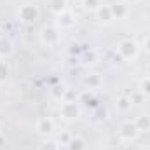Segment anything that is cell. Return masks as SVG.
<instances>
[{"label": "cell", "mask_w": 150, "mask_h": 150, "mask_svg": "<svg viewBox=\"0 0 150 150\" xmlns=\"http://www.w3.org/2000/svg\"><path fill=\"white\" fill-rule=\"evenodd\" d=\"M54 127H56V124L51 117H40L35 122V131L40 136H51L54 133Z\"/></svg>", "instance_id": "6"}, {"label": "cell", "mask_w": 150, "mask_h": 150, "mask_svg": "<svg viewBox=\"0 0 150 150\" xmlns=\"http://www.w3.org/2000/svg\"><path fill=\"white\" fill-rule=\"evenodd\" d=\"M70 140H72V134H70V133H61L59 138H58V142H59L61 145H68Z\"/></svg>", "instance_id": "20"}, {"label": "cell", "mask_w": 150, "mask_h": 150, "mask_svg": "<svg viewBox=\"0 0 150 150\" xmlns=\"http://www.w3.org/2000/svg\"><path fill=\"white\" fill-rule=\"evenodd\" d=\"M84 84H86L89 89H98V87H101L103 79H101L100 74H87L84 77Z\"/></svg>", "instance_id": "9"}, {"label": "cell", "mask_w": 150, "mask_h": 150, "mask_svg": "<svg viewBox=\"0 0 150 150\" xmlns=\"http://www.w3.org/2000/svg\"><path fill=\"white\" fill-rule=\"evenodd\" d=\"M143 49L150 54V35H147V37L143 38Z\"/></svg>", "instance_id": "21"}, {"label": "cell", "mask_w": 150, "mask_h": 150, "mask_svg": "<svg viewBox=\"0 0 150 150\" xmlns=\"http://www.w3.org/2000/svg\"><path fill=\"white\" fill-rule=\"evenodd\" d=\"M51 94H52L54 100L63 101V100H65V94H67V89H65L63 86H54V87L51 89Z\"/></svg>", "instance_id": "17"}, {"label": "cell", "mask_w": 150, "mask_h": 150, "mask_svg": "<svg viewBox=\"0 0 150 150\" xmlns=\"http://www.w3.org/2000/svg\"><path fill=\"white\" fill-rule=\"evenodd\" d=\"M59 117L67 122H74L80 117V107L77 101H61L59 107Z\"/></svg>", "instance_id": "2"}, {"label": "cell", "mask_w": 150, "mask_h": 150, "mask_svg": "<svg viewBox=\"0 0 150 150\" xmlns=\"http://www.w3.org/2000/svg\"><path fill=\"white\" fill-rule=\"evenodd\" d=\"M4 37V32H2V28H0V38Z\"/></svg>", "instance_id": "24"}, {"label": "cell", "mask_w": 150, "mask_h": 150, "mask_svg": "<svg viewBox=\"0 0 150 150\" xmlns=\"http://www.w3.org/2000/svg\"><path fill=\"white\" fill-rule=\"evenodd\" d=\"M110 9H112L113 19H124V18L129 14V9H127V5H126L124 2H120V4H113V5H110Z\"/></svg>", "instance_id": "11"}, {"label": "cell", "mask_w": 150, "mask_h": 150, "mask_svg": "<svg viewBox=\"0 0 150 150\" xmlns=\"http://www.w3.org/2000/svg\"><path fill=\"white\" fill-rule=\"evenodd\" d=\"M134 124H136V127L140 129V133H147L150 131V115H140V117H136L134 119Z\"/></svg>", "instance_id": "13"}, {"label": "cell", "mask_w": 150, "mask_h": 150, "mask_svg": "<svg viewBox=\"0 0 150 150\" xmlns=\"http://www.w3.org/2000/svg\"><path fill=\"white\" fill-rule=\"evenodd\" d=\"M147 79H150V65L147 67Z\"/></svg>", "instance_id": "23"}, {"label": "cell", "mask_w": 150, "mask_h": 150, "mask_svg": "<svg viewBox=\"0 0 150 150\" xmlns=\"http://www.w3.org/2000/svg\"><path fill=\"white\" fill-rule=\"evenodd\" d=\"M140 134H142V133H140V129L136 127L134 120L124 122V124L120 126V129H119V136H120V140H124V142H134Z\"/></svg>", "instance_id": "4"}, {"label": "cell", "mask_w": 150, "mask_h": 150, "mask_svg": "<svg viewBox=\"0 0 150 150\" xmlns=\"http://www.w3.org/2000/svg\"><path fill=\"white\" fill-rule=\"evenodd\" d=\"M96 18L103 23V25H110V23H113L115 19H113V14H112V9H110V5H101L96 12Z\"/></svg>", "instance_id": "8"}, {"label": "cell", "mask_w": 150, "mask_h": 150, "mask_svg": "<svg viewBox=\"0 0 150 150\" xmlns=\"http://www.w3.org/2000/svg\"><path fill=\"white\" fill-rule=\"evenodd\" d=\"M40 42L47 47H52L59 42V28L56 26H44L40 30Z\"/></svg>", "instance_id": "3"}, {"label": "cell", "mask_w": 150, "mask_h": 150, "mask_svg": "<svg viewBox=\"0 0 150 150\" xmlns=\"http://www.w3.org/2000/svg\"><path fill=\"white\" fill-rule=\"evenodd\" d=\"M131 100H129V96H119L117 98V101H115V107H117V110L119 112H127L129 108H131Z\"/></svg>", "instance_id": "15"}, {"label": "cell", "mask_w": 150, "mask_h": 150, "mask_svg": "<svg viewBox=\"0 0 150 150\" xmlns=\"http://www.w3.org/2000/svg\"><path fill=\"white\" fill-rule=\"evenodd\" d=\"M67 147H68V150H86V140L82 136H72V140Z\"/></svg>", "instance_id": "14"}, {"label": "cell", "mask_w": 150, "mask_h": 150, "mask_svg": "<svg viewBox=\"0 0 150 150\" xmlns=\"http://www.w3.org/2000/svg\"><path fill=\"white\" fill-rule=\"evenodd\" d=\"M127 4H138V2H142V0H126Z\"/></svg>", "instance_id": "22"}, {"label": "cell", "mask_w": 150, "mask_h": 150, "mask_svg": "<svg viewBox=\"0 0 150 150\" xmlns=\"http://www.w3.org/2000/svg\"><path fill=\"white\" fill-rule=\"evenodd\" d=\"M9 74H11V70H9V65H7L5 61H0V84L7 80Z\"/></svg>", "instance_id": "19"}, {"label": "cell", "mask_w": 150, "mask_h": 150, "mask_svg": "<svg viewBox=\"0 0 150 150\" xmlns=\"http://www.w3.org/2000/svg\"><path fill=\"white\" fill-rule=\"evenodd\" d=\"M49 9H51V12L52 14H61L63 11H67L68 9V2L67 0H49Z\"/></svg>", "instance_id": "12"}, {"label": "cell", "mask_w": 150, "mask_h": 150, "mask_svg": "<svg viewBox=\"0 0 150 150\" xmlns=\"http://www.w3.org/2000/svg\"><path fill=\"white\" fill-rule=\"evenodd\" d=\"M74 25H75V14L70 9H67V11H63L61 14L56 16V28L67 30V28H72Z\"/></svg>", "instance_id": "7"}, {"label": "cell", "mask_w": 150, "mask_h": 150, "mask_svg": "<svg viewBox=\"0 0 150 150\" xmlns=\"http://www.w3.org/2000/svg\"><path fill=\"white\" fill-rule=\"evenodd\" d=\"M38 9L33 5V4H25V5H21L19 7V11H18V18H19V21H23V23H35L38 19Z\"/></svg>", "instance_id": "5"}, {"label": "cell", "mask_w": 150, "mask_h": 150, "mask_svg": "<svg viewBox=\"0 0 150 150\" xmlns=\"http://www.w3.org/2000/svg\"><path fill=\"white\" fill-rule=\"evenodd\" d=\"M0 136H2V127H0Z\"/></svg>", "instance_id": "25"}, {"label": "cell", "mask_w": 150, "mask_h": 150, "mask_svg": "<svg viewBox=\"0 0 150 150\" xmlns=\"http://www.w3.org/2000/svg\"><path fill=\"white\" fill-rule=\"evenodd\" d=\"M101 5H103L101 0H82V7H84L87 12H96Z\"/></svg>", "instance_id": "16"}, {"label": "cell", "mask_w": 150, "mask_h": 150, "mask_svg": "<svg viewBox=\"0 0 150 150\" xmlns=\"http://www.w3.org/2000/svg\"><path fill=\"white\" fill-rule=\"evenodd\" d=\"M138 91H140L145 98H147V96H150V79H147V77H145V79L138 84Z\"/></svg>", "instance_id": "18"}, {"label": "cell", "mask_w": 150, "mask_h": 150, "mask_svg": "<svg viewBox=\"0 0 150 150\" xmlns=\"http://www.w3.org/2000/svg\"><path fill=\"white\" fill-rule=\"evenodd\" d=\"M117 52L120 54L122 59H134V58H138V54H140V45H138L134 40H131V38H124V40L119 42Z\"/></svg>", "instance_id": "1"}, {"label": "cell", "mask_w": 150, "mask_h": 150, "mask_svg": "<svg viewBox=\"0 0 150 150\" xmlns=\"http://www.w3.org/2000/svg\"><path fill=\"white\" fill-rule=\"evenodd\" d=\"M14 51V44L12 40L7 37H2L0 38V58H9Z\"/></svg>", "instance_id": "10"}]
</instances>
